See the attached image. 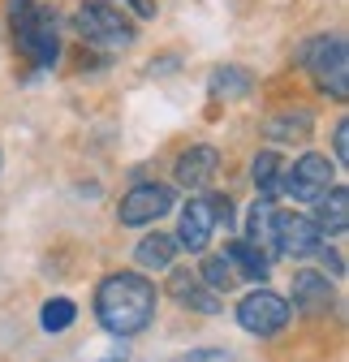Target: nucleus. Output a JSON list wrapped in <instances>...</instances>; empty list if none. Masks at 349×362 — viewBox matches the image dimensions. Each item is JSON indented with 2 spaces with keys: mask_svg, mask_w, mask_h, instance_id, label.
I'll use <instances>...</instances> for the list:
<instances>
[{
  "mask_svg": "<svg viewBox=\"0 0 349 362\" xmlns=\"http://www.w3.org/2000/svg\"><path fill=\"white\" fill-rule=\"evenodd\" d=\"M280 156L276 151H259V160H254V190H259V199H276L280 194Z\"/></svg>",
  "mask_w": 349,
  "mask_h": 362,
  "instance_id": "a211bd4d",
  "label": "nucleus"
},
{
  "mask_svg": "<svg viewBox=\"0 0 349 362\" xmlns=\"http://www.w3.org/2000/svg\"><path fill=\"white\" fill-rule=\"evenodd\" d=\"M78 35L86 43H100V48H129L134 43V26L121 18V9H112L108 0H82L78 9Z\"/></svg>",
  "mask_w": 349,
  "mask_h": 362,
  "instance_id": "20e7f679",
  "label": "nucleus"
},
{
  "mask_svg": "<svg viewBox=\"0 0 349 362\" xmlns=\"http://www.w3.org/2000/svg\"><path fill=\"white\" fill-rule=\"evenodd\" d=\"M289 302L272 289H254L237 302V324L250 332V337H276L285 324H289Z\"/></svg>",
  "mask_w": 349,
  "mask_h": 362,
  "instance_id": "423d86ee",
  "label": "nucleus"
},
{
  "mask_svg": "<svg viewBox=\"0 0 349 362\" xmlns=\"http://www.w3.org/2000/svg\"><path fill=\"white\" fill-rule=\"evenodd\" d=\"M315 203H319V207H315V216H311V220L319 224L324 233L341 238V233L349 229V190H345V186H328Z\"/></svg>",
  "mask_w": 349,
  "mask_h": 362,
  "instance_id": "ddd939ff",
  "label": "nucleus"
},
{
  "mask_svg": "<svg viewBox=\"0 0 349 362\" xmlns=\"http://www.w3.org/2000/svg\"><path fill=\"white\" fill-rule=\"evenodd\" d=\"M95 320L112 337H138L155 320V285L138 272H112L95 289Z\"/></svg>",
  "mask_w": 349,
  "mask_h": 362,
  "instance_id": "f257e3e1",
  "label": "nucleus"
},
{
  "mask_svg": "<svg viewBox=\"0 0 349 362\" xmlns=\"http://www.w3.org/2000/svg\"><path fill=\"white\" fill-rule=\"evenodd\" d=\"M307 134H311V112H285L268 121V139L276 143H302Z\"/></svg>",
  "mask_w": 349,
  "mask_h": 362,
  "instance_id": "aec40b11",
  "label": "nucleus"
},
{
  "mask_svg": "<svg viewBox=\"0 0 349 362\" xmlns=\"http://www.w3.org/2000/svg\"><path fill=\"white\" fill-rule=\"evenodd\" d=\"M129 5L138 9V18H151V13H155V5H151V0H129Z\"/></svg>",
  "mask_w": 349,
  "mask_h": 362,
  "instance_id": "a878e982",
  "label": "nucleus"
},
{
  "mask_svg": "<svg viewBox=\"0 0 349 362\" xmlns=\"http://www.w3.org/2000/svg\"><path fill=\"white\" fill-rule=\"evenodd\" d=\"M168 293L177 298L182 306L199 310V315H215V310H220V293H215V289H207V285L199 281V272H172Z\"/></svg>",
  "mask_w": 349,
  "mask_h": 362,
  "instance_id": "9d476101",
  "label": "nucleus"
},
{
  "mask_svg": "<svg viewBox=\"0 0 349 362\" xmlns=\"http://www.w3.org/2000/svg\"><path fill=\"white\" fill-rule=\"evenodd\" d=\"M225 255H229V263H233V272H237V281H264V276H268V255L259 250V246L233 242Z\"/></svg>",
  "mask_w": 349,
  "mask_h": 362,
  "instance_id": "2eb2a0df",
  "label": "nucleus"
},
{
  "mask_svg": "<svg viewBox=\"0 0 349 362\" xmlns=\"http://www.w3.org/2000/svg\"><path fill=\"white\" fill-rule=\"evenodd\" d=\"M324 263L332 267V276H345V263H341V255H324Z\"/></svg>",
  "mask_w": 349,
  "mask_h": 362,
  "instance_id": "393cba45",
  "label": "nucleus"
},
{
  "mask_svg": "<svg viewBox=\"0 0 349 362\" xmlns=\"http://www.w3.org/2000/svg\"><path fill=\"white\" fill-rule=\"evenodd\" d=\"M215 233V216H211V203L207 199H190L182 207V224H177V250H190V255H203L207 242Z\"/></svg>",
  "mask_w": 349,
  "mask_h": 362,
  "instance_id": "1a4fd4ad",
  "label": "nucleus"
},
{
  "mask_svg": "<svg viewBox=\"0 0 349 362\" xmlns=\"http://www.w3.org/2000/svg\"><path fill=\"white\" fill-rule=\"evenodd\" d=\"M332 186V164L328 156H302L293 168H280V194L297 199V203H315L324 190Z\"/></svg>",
  "mask_w": 349,
  "mask_h": 362,
  "instance_id": "0eeeda50",
  "label": "nucleus"
},
{
  "mask_svg": "<svg viewBox=\"0 0 349 362\" xmlns=\"http://www.w3.org/2000/svg\"><path fill=\"white\" fill-rule=\"evenodd\" d=\"M73 320H78V306H73L69 298H52V302H43V315H39L43 332H65Z\"/></svg>",
  "mask_w": 349,
  "mask_h": 362,
  "instance_id": "412c9836",
  "label": "nucleus"
},
{
  "mask_svg": "<svg viewBox=\"0 0 349 362\" xmlns=\"http://www.w3.org/2000/svg\"><path fill=\"white\" fill-rule=\"evenodd\" d=\"M250 74L246 69H237V65H220L211 74V95L215 100H242V95H250Z\"/></svg>",
  "mask_w": 349,
  "mask_h": 362,
  "instance_id": "f3484780",
  "label": "nucleus"
},
{
  "mask_svg": "<svg viewBox=\"0 0 349 362\" xmlns=\"http://www.w3.org/2000/svg\"><path fill=\"white\" fill-rule=\"evenodd\" d=\"M172 173H177L182 186L203 190L207 181H211L215 173H220V151H215V147H190V151L177 160V168H172Z\"/></svg>",
  "mask_w": 349,
  "mask_h": 362,
  "instance_id": "9b49d317",
  "label": "nucleus"
},
{
  "mask_svg": "<svg viewBox=\"0 0 349 362\" xmlns=\"http://www.w3.org/2000/svg\"><path fill=\"white\" fill-rule=\"evenodd\" d=\"M207 203H211V216H215V224H225V229H229V224H233V203H229L225 194H211Z\"/></svg>",
  "mask_w": 349,
  "mask_h": 362,
  "instance_id": "5701e85b",
  "label": "nucleus"
},
{
  "mask_svg": "<svg viewBox=\"0 0 349 362\" xmlns=\"http://www.w3.org/2000/svg\"><path fill=\"white\" fill-rule=\"evenodd\" d=\"M293 306L307 310V315H324L332 310V285L319 272H297L293 276Z\"/></svg>",
  "mask_w": 349,
  "mask_h": 362,
  "instance_id": "f8f14e48",
  "label": "nucleus"
},
{
  "mask_svg": "<svg viewBox=\"0 0 349 362\" xmlns=\"http://www.w3.org/2000/svg\"><path fill=\"white\" fill-rule=\"evenodd\" d=\"M324 229L311 216H297V211H276V229H272V250L289 255V259H311L324 250Z\"/></svg>",
  "mask_w": 349,
  "mask_h": 362,
  "instance_id": "39448f33",
  "label": "nucleus"
},
{
  "mask_svg": "<svg viewBox=\"0 0 349 362\" xmlns=\"http://www.w3.org/2000/svg\"><path fill=\"white\" fill-rule=\"evenodd\" d=\"M134 259H138L143 267H151V272H164V267H172V259H177V238H168V233H147V238L138 242Z\"/></svg>",
  "mask_w": 349,
  "mask_h": 362,
  "instance_id": "4468645a",
  "label": "nucleus"
},
{
  "mask_svg": "<svg viewBox=\"0 0 349 362\" xmlns=\"http://www.w3.org/2000/svg\"><path fill=\"white\" fill-rule=\"evenodd\" d=\"M168 211H172V190L160 186V181H143V186H134V190L121 199V207H117V216H121L125 229H143V224H155V220L168 216Z\"/></svg>",
  "mask_w": 349,
  "mask_h": 362,
  "instance_id": "6e6552de",
  "label": "nucleus"
},
{
  "mask_svg": "<svg viewBox=\"0 0 349 362\" xmlns=\"http://www.w3.org/2000/svg\"><path fill=\"white\" fill-rule=\"evenodd\" d=\"M199 281H203L207 289H215V293H229V289L237 285V272H233L229 255H207L203 267H199Z\"/></svg>",
  "mask_w": 349,
  "mask_h": 362,
  "instance_id": "6ab92c4d",
  "label": "nucleus"
},
{
  "mask_svg": "<svg viewBox=\"0 0 349 362\" xmlns=\"http://www.w3.org/2000/svg\"><path fill=\"white\" fill-rule=\"evenodd\" d=\"M9 26L13 43L30 57L35 69H52L61 57V35H57V13L43 9L39 0H9Z\"/></svg>",
  "mask_w": 349,
  "mask_h": 362,
  "instance_id": "f03ea898",
  "label": "nucleus"
},
{
  "mask_svg": "<svg viewBox=\"0 0 349 362\" xmlns=\"http://www.w3.org/2000/svg\"><path fill=\"white\" fill-rule=\"evenodd\" d=\"M272 229H276V207L268 199H259L246 216V242L250 246H268L272 250Z\"/></svg>",
  "mask_w": 349,
  "mask_h": 362,
  "instance_id": "dca6fc26",
  "label": "nucleus"
},
{
  "mask_svg": "<svg viewBox=\"0 0 349 362\" xmlns=\"http://www.w3.org/2000/svg\"><path fill=\"white\" fill-rule=\"evenodd\" d=\"M177 362H233V354H229V349H190V354H182Z\"/></svg>",
  "mask_w": 349,
  "mask_h": 362,
  "instance_id": "4be33fe9",
  "label": "nucleus"
},
{
  "mask_svg": "<svg viewBox=\"0 0 349 362\" xmlns=\"http://www.w3.org/2000/svg\"><path fill=\"white\" fill-rule=\"evenodd\" d=\"M307 65L332 100H349V43L345 35H324L307 48Z\"/></svg>",
  "mask_w": 349,
  "mask_h": 362,
  "instance_id": "7ed1b4c3",
  "label": "nucleus"
},
{
  "mask_svg": "<svg viewBox=\"0 0 349 362\" xmlns=\"http://www.w3.org/2000/svg\"><path fill=\"white\" fill-rule=\"evenodd\" d=\"M332 147H336V160L345 164V160H349V121H336V134H332Z\"/></svg>",
  "mask_w": 349,
  "mask_h": 362,
  "instance_id": "b1692460",
  "label": "nucleus"
}]
</instances>
